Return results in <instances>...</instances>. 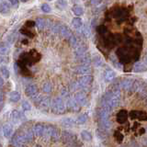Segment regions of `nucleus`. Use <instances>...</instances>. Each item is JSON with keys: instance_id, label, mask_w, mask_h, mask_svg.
<instances>
[{"instance_id": "1", "label": "nucleus", "mask_w": 147, "mask_h": 147, "mask_svg": "<svg viewBox=\"0 0 147 147\" xmlns=\"http://www.w3.org/2000/svg\"><path fill=\"white\" fill-rule=\"evenodd\" d=\"M119 99H121V93H119V89H113L107 92L102 98L101 100V105L108 106L109 108L113 109L116 108L119 103Z\"/></svg>"}, {"instance_id": "2", "label": "nucleus", "mask_w": 147, "mask_h": 147, "mask_svg": "<svg viewBox=\"0 0 147 147\" xmlns=\"http://www.w3.org/2000/svg\"><path fill=\"white\" fill-rule=\"evenodd\" d=\"M51 109H52V111L54 114L61 115L65 112L66 106L64 104L63 98L58 96V98H55L53 100V102H51Z\"/></svg>"}, {"instance_id": "3", "label": "nucleus", "mask_w": 147, "mask_h": 147, "mask_svg": "<svg viewBox=\"0 0 147 147\" xmlns=\"http://www.w3.org/2000/svg\"><path fill=\"white\" fill-rule=\"evenodd\" d=\"M47 137L51 138L53 142H57L60 138H61V132L58 128L54 127L53 125H48L45 126L44 128V134Z\"/></svg>"}, {"instance_id": "4", "label": "nucleus", "mask_w": 147, "mask_h": 147, "mask_svg": "<svg viewBox=\"0 0 147 147\" xmlns=\"http://www.w3.org/2000/svg\"><path fill=\"white\" fill-rule=\"evenodd\" d=\"M92 82H93V76L89 75H86L80 77L77 83H78V85H79L80 88L84 90H87V89H89Z\"/></svg>"}, {"instance_id": "5", "label": "nucleus", "mask_w": 147, "mask_h": 147, "mask_svg": "<svg viewBox=\"0 0 147 147\" xmlns=\"http://www.w3.org/2000/svg\"><path fill=\"white\" fill-rule=\"evenodd\" d=\"M27 139L25 137L24 131H18L14 134L13 138H12V144L16 145V146H21L27 142Z\"/></svg>"}, {"instance_id": "6", "label": "nucleus", "mask_w": 147, "mask_h": 147, "mask_svg": "<svg viewBox=\"0 0 147 147\" xmlns=\"http://www.w3.org/2000/svg\"><path fill=\"white\" fill-rule=\"evenodd\" d=\"M65 106L69 111H73V112H78L81 109V106L76 102V100L75 98H68Z\"/></svg>"}, {"instance_id": "7", "label": "nucleus", "mask_w": 147, "mask_h": 147, "mask_svg": "<svg viewBox=\"0 0 147 147\" xmlns=\"http://www.w3.org/2000/svg\"><path fill=\"white\" fill-rule=\"evenodd\" d=\"M130 117L132 119H140V121H147V114L144 111L140 110H132L130 113Z\"/></svg>"}, {"instance_id": "8", "label": "nucleus", "mask_w": 147, "mask_h": 147, "mask_svg": "<svg viewBox=\"0 0 147 147\" xmlns=\"http://www.w3.org/2000/svg\"><path fill=\"white\" fill-rule=\"evenodd\" d=\"M38 107L41 111H48L51 107V99L49 96H44L41 98L40 103L38 104Z\"/></svg>"}, {"instance_id": "9", "label": "nucleus", "mask_w": 147, "mask_h": 147, "mask_svg": "<svg viewBox=\"0 0 147 147\" xmlns=\"http://www.w3.org/2000/svg\"><path fill=\"white\" fill-rule=\"evenodd\" d=\"M74 98L76 100V102L79 104L81 107H84V106L87 105V98L84 92H77V93H76Z\"/></svg>"}, {"instance_id": "10", "label": "nucleus", "mask_w": 147, "mask_h": 147, "mask_svg": "<svg viewBox=\"0 0 147 147\" xmlns=\"http://www.w3.org/2000/svg\"><path fill=\"white\" fill-rule=\"evenodd\" d=\"M25 94L26 96H30V98H33L34 96H36L37 94H39V91H38V87L35 84H30L26 86V89H25Z\"/></svg>"}, {"instance_id": "11", "label": "nucleus", "mask_w": 147, "mask_h": 147, "mask_svg": "<svg viewBox=\"0 0 147 147\" xmlns=\"http://www.w3.org/2000/svg\"><path fill=\"white\" fill-rule=\"evenodd\" d=\"M61 138L63 139V142H71L70 145H72L73 142L76 141V135L73 134V133H71V132H69V131H64L61 133Z\"/></svg>"}, {"instance_id": "12", "label": "nucleus", "mask_w": 147, "mask_h": 147, "mask_svg": "<svg viewBox=\"0 0 147 147\" xmlns=\"http://www.w3.org/2000/svg\"><path fill=\"white\" fill-rule=\"evenodd\" d=\"M10 10H11V7L9 2L2 1L0 3V14H2V15H7L10 12Z\"/></svg>"}, {"instance_id": "13", "label": "nucleus", "mask_w": 147, "mask_h": 147, "mask_svg": "<svg viewBox=\"0 0 147 147\" xmlns=\"http://www.w3.org/2000/svg\"><path fill=\"white\" fill-rule=\"evenodd\" d=\"M76 73L79 75H88L91 73V67L89 64H82L76 67Z\"/></svg>"}, {"instance_id": "14", "label": "nucleus", "mask_w": 147, "mask_h": 147, "mask_svg": "<svg viewBox=\"0 0 147 147\" xmlns=\"http://www.w3.org/2000/svg\"><path fill=\"white\" fill-rule=\"evenodd\" d=\"M59 33L63 37V38H66V39H68L69 37L73 34L71 30L65 25H61V27H60V30H59Z\"/></svg>"}, {"instance_id": "15", "label": "nucleus", "mask_w": 147, "mask_h": 147, "mask_svg": "<svg viewBox=\"0 0 147 147\" xmlns=\"http://www.w3.org/2000/svg\"><path fill=\"white\" fill-rule=\"evenodd\" d=\"M44 128H45V126L43 125V124L38 123L33 127V130H32V131H33L34 134L36 136L41 137V136H43V134H44Z\"/></svg>"}, {"instance_id": "16", "label": "nucleus", "mask_w": 147, "mask_h": 147, "mask_svg": "<svg viewBox=\"0 0 147 147\" xmlns=\"http://www.w3.org/2000/svg\"><path fill=\"white\" fill-rule=\"evenodd\" d=\"M133 82H134V80L131 79V78H126V79H123L121 82V87L122 89H125V90L131 89Z\"/></svg>"}, {"instance_id": "17", "label": "nucleus", "mask_w": 147, "mask_h": 147, "mask_svg": "<svg viewBox=\"0 0 147 147\" xmlns=\"http://www.w3.org/2000/svg\"><path fill=\"white\" fill-rule=\"evenodd\" d=\"M76 58L82 64H90V63H91L90 54L86 52L85 53H83L82 55H80V56H77Z\"/></svg>"}, {"instance_id": "18", "label": "nucleus", "mask_w": 147, "mask_h": 147, "mask_svg": "<svg viewBox=\"0 0 147 147\" xmlns=\"http://www.w3.org/2000/svg\"><path fill=\"white\" fill-rule=\"evenodd\" d=\"M116 77V73L111 69H107L104 73V78L106 82H111Z\"/></svg>"}, {"instance_id": "19", "label": "nucleus", "mask_w": 147, "mask_h": 147, "mask_svg": "<svg viewBox=\"0 0 147 147\" xmlns=\"http://www.w3.org/2000/svg\"><path fill=\"white\" fill-rule=\"evenodd\" d=\"M127 117H128V113L125 109H121L119 110V113L117 114V121L119 123H124L127 121Z\"/></svg>"}, {"instance_id": "20", "label": "nucleus", "mask_w": 147, "mask_h": 147, "mask_svg": "<svg viewBox=\"0 0 147 147\" xmlns=\"http://www.w3.org/2000/svg\"><path fill=\"white\" fill-rule=\"evenodd\" d=\"M21 116H22V114L20 111L16 110V109L12 110L11 113H10V119H11V121H12L13 123L20 122L21 121Z\"/></svg>"}, {"instance_id": "21", "label": "nucleus", "mask_w": 147, "mask_h": 147, "mask_svg": "<svg viewBox=\"0 0 147 147\" xmlns=\"http://www.w3.org/2000/svg\"><path fill=\"white\" fill-rule=\"evenodd\" d=\"M2 131H3L4 136L6 138H9L13 134V128L11 126V124H9V123L5 124V125L3 126Z\"/></svg>"}, {"instance_id": "22", "label": "nucleus", "mask_w": 147, "mask_h": 147, "mask_svg": "<svg viewBox=\"0 0 147 147\" xmlns=\"http://www.w3.org/2000/svg\"><path fill=\"white\" fill-rule=\"evenodd\" d=\"M147 71V64L145 63H137L133 66V72L135 73H142Z\"/></svg>"}, {"instance_id": "23", "label": "nucleus", "mask_w": 147, "mask_h": 147, "mask_svg": "<svg viewBox=\"0 0 147 147\" xmlns=\"http://www.w3.org/2000/svg\"><path fill=\"white\" fill-rule=\"evenodd\" d=\"M99 125L103 130H109L111 128V122L109 119H99Z\"/></svg>"}, {"instance_id": "24", "label": "nucleus", "mask_w": 147, "mask_h": 147, "mask_svg": "<svg viewBox=\"0 0 147 147\" xmlns=\"http://www.w3.org/2000/svg\"><path fill=\"white\" fill-rule=\"evenodd\" d=\"M86 52V47L84 44H77L76 46H75V53L77 56H80L83 53H85Z\"/></svg>"}, {"instance_id": "25", "label": "nucleus", "mask_w": 147, "mask_h": 147, "mask_svg": "<svg viewBox=\"0 0 147 147\" xmlns=\"http://www.w3.org/2000/svg\"><path fill=\"white\" fill-rule=\"evenodd\" d=\"M20 93L18 91H12L10 92V94H9V99H10L11 102L13 103H16L18 101H20Z\"/></svg>"}, {"instance_id": "26", "label": "nucleus", "mask_w": 147, "mask_h": 147, "mask_svg": "<svg viewBox=\"0 0 147 147\" xmlns=\"http://www.w3.org/2000/svg\"><path fill=\"white\" fill-rule=\"evenodd\" d=\"M72 25H73L74 28H75V29L79 30V29H81L82 26H83V20H81L79 17L74 18L73 20H72Z\"/></svg>"}, {"instance_id": "27", "label": "nucleus", "mask_w": 147, "mask_h": 147, "mask_svg": "<svg viewBox=\"0 0 147 147\" xmlns=\"http://www.w3.org/2000/svg\"><path fill=\"white\" fill-rule=\"evenodd\" d=\"M81 138L86 142H91L93 139V136H92L91 133L88 131H81Z\"/></svg>"}, {"instance_id": "28", "label": "nucleus", "mask_w": 147, "mask_h": 147, "mask_svg": "<svg viewBox=\"0 0 147 147\" xmlns=\"http://www.w3.org/2000/svg\"><path fill=\"white\" fill-rule=\"evenodd\" d=\"M68 6V3L66 0H57L56 3H55V7H56L60 10H63L65 9Z\"/></svg>"}, {"instance_id": "29", "label": "nucleus", "mask_w": 147, "mask_h": 147, "mask_svg": "<svg viewBox=\"0 0 147 147\" xmlns=\"http://www.w3.org/2000/svg\"><path fill=\"white\" fill-rule=\"evenodd\" d=\"M72 11L74 12V14H75L76 16L77 17H80L82 16L83 14H84V9H83L82 7L78 6V5H76V6H74L72 7Z\"/></svg>"}, {"instance_id": "30", "label": "nucleus", "mask_w": 147, "mask_h": 147, "mask_svg": "<svg viewBox=\"0 0 147 147\" xmlns=\"http://www.w3.org/2000/svg\"><path fill=\"white\" fill-rule=\"evenodd\" d=\"M61 123L63 127H73L76 124V121H74L71 118H65L61 121Z\"/></svg>"}, {"instance_id": "31", "label": "nucleus", "mask_w": 147, "mask_h": 147, "mask_svg": "<svg viewBox=\"0 0 147 147\" xmlns=\"http://www.w3.org/2000/svg\"><path fill=\"white\" fill-rule=\"evenodd\" d=\"M87 119H88V116L86 114H81L80 116H78V118L76 121V124H78V125H81V124H84L86 122Z\"/></svg>"}, {"instance_id": "32", "label": "nucleus", "mask_w": 147, "mask_h": 147, "mask_svg": "<svg viewBox=\"0 0 147 147\" xmlns=\"http://www.w3.org/2000/svg\"><path fill=\"white\" fill-rule=\"evenodd\" d=\"M35 25L37 28H38V30H41L44 29V27L46 25V21L43 20V18H37L35 21Z\"/></svg>"}, {"instance_id": "33", "label": "nucleus", "mask_w": 147, "mask_h": 147, "mask_svg": "<svg viewBox=\"0 0 147 147\" xmlns=\"http://www.w3.org/2000/svg\"><path fill=\"white\" fill-rule=\"evenodd\" d=\"M42 91L46 94H49L53 91V85L50 82H46L42 86Z\"/></svg>"}, {"instance_id": "34", "label": "nucleus", "mask_w": 147, "mask_h": 147, "mask_svg": "<svg viewBox=\"0 0 147 147\" xmlns=\"http://www.w3.org/2000/svg\"><path fill=\"white\" fill-rule=\"evenodd\" d=\"M0 73H1V75L6 78V79H7V78H9V76H10V73H9V70L7 69V66L5 65H2L1 67H0Z\"/></svg>"}, {"instance_id": "35", "label": "nucleus", "mask_w": 147, "mask_h": 147, "mask_svg": "<svg viewBox=\"0 0 147 147\" xmlns=\"http://www.w3.org/2000/svg\"><path fill=\"white\" fill-rule=\"evenodd\" d=\"M24 134H25V137H26L28 142H31L32 140H33L34 135H35L32 130H28V131H24Z\"/></svg>"}, {"instance_id": "36", "label": "nucleus", "mask_w": 147, "mask_h": 147, "mask_svg": "<svg viewBox=\"0 0 147 147\" xmlns=\"http://www.w3.org/2000/svg\"><path fill=\"white\" fill-rule=\"evenodd\" d=\"M93 62L96 66H100L101 64H102V59H101V57L98 56V55H96L93 58Z\"/></svg>"}, {"instance_id": "37", "label": "nucleus", "mask_w": 147, "mask_h": 147, "mask_svg": "<svg viewBox=\"0 0 147 147\" xmlns=\"http://www.w3.org/2000/svg\"><path fill=\"white\" fill-rule=\"evenodd\" d=\"M68 40H69V42H70V44H71L72 46H74V47H75V46H76V45L78 44L77 39L75 37V35H73V34H72V35L68 38Z\"/></svg>"}, {"instance_id": "38", "label": "nucleus", "mask_w": 147, "mask_h": 147, "mask_svg": "<svg viewBox=\"0 0 147 147\" xmlns=\"http://www.w3.org/2000/svg\"><path fill=\"white\" fill-rule=\"evenodd\" d=\"M124 16V10H122L121 8H117L114 12V17L115 18H121Z\"/></svg>"}, {"instance_id": "39", "label": "nucleus", "mask_w": 147, "mask_h": 147, "mask_svg": "<svg viewBox=\"0 0 147 147\" xmlns=\"http://www.w3.org/2000/svg\"><path fill=\"white\" fill-rule=\"evenodd\" d=\"M9 53V49L7 46L1 45L0 46V55H6Z\"/></svg>"}, {"instance_id": "40", "label": "nucleus", "mask_w": 147, "mask_h": 147, "mask_svg": "<svg viewBox=\"0 0 147 147\" xmlns=\"http://www.w3.org/2000/svg\"><path fill=\"white\" fill-rule=\"evenodd\" d=\"M22 109L26 110V111H28V110H30L31 109V106L30 104V102H28L27 100H24L22 102Z\"/></svg>"}, {"instance_id": "41", "label": "nucleus", "mask_w": 147, "mask_h": 147, "mask_svg": "<svg viewBox=\"0 0 147 147\" xmlns=\"http://www.w3.org/2000/svg\"><path fill=\"white\" fill-rule=\"evenodd\" d=\"M41 10L44 13H50L51 10H52V8H51V7L48 4H42L41 5Z\"/></svg>"}, {"instance_id": "42", "label": "nucleus", "mask_w": 147, "mask_h": 147, "mask_svg": "<svg viewBox=\"0 0 147 147\" xmlns=\"http://www.w3.org/2000/svg\"><path fill=\"white\" fill-rule=\"evenodd\" d=\"M82 32H83V34H84V36L86 37V38H88V37L90 36V30H89V28L87 26L84 27V29H83Z\"/></svg>"}, {"instance_id": "43", "label": "nucleus", "mask_w": 147, "mask_h": 147, "mask_svg": "<svg viewBox=\"0 0 147 147\" xmlns=\"http://www.w3.org/2000/svg\"><path fill=\"white\" fill-rule=\"evenodd\" d=\"M115 138H116V140H117L119 142H121L122 140H123V135L121 134V132L116 131V132H115Z\"/></svg>"}, {"instance_id": "44", "label": "nucleus", "mask_w": 147, "mask_h": 147, "mask_svg": "<svg viewBox=\"0 0 147 147\" xmlns=\"http://www.w3.org/2000/svg\"><path fill=\"white\" fill-rule=\"evenodd\" d=\"M98 31L100 34H105L106 32H107V28H106L105 26H99L98 28Z\"/></svg>"}, {"instance_id": "45", "label": "nucleus", "mask_w": 147, "mask_h": 147, "mask_svg": "<svg viewBox=\"0 0 147 147\" xmlns=\"http://www.w3.org/2000/svg\"><path fill=\"white\" fill-rule=\"evenodd\" d=\"M8 1H9V3H10V5L13 7H18V1H20V0H8Z\"/></svg>"}, {"instance_id": "46", "label": "nucleus", "mask_w": 147, "mask_h": 147, "mask_svg": "<svg viewBox=\"0 0 147 147\" xmlns=\"http://www.w3.org/2000/svg\"><path fill=\"white\" fill-rule=\"evenodd\" d=\"M101 3V0H91L90 1V4L93 5V6H96V5H98Z\"/></svg>"}, {"instance_id": "47", "label": "nucleus", "mask_w": 147, "mask_h": 147, "mask_svg": "<svg viewBox=\"0 0 147 147\" xmlns=\"http://www.w3.org/2000/svg\"><path fill=\"white\" fill-rule=\"evenodd\" d=\"M3 100H4V95H3L2 92L0 91V103H2Z\"/></svg>"}, {"instance_id": "48", "label": "nucleus", "mask_w": 147, "mask_h": 147, "mask_svg": "<svg viewBox=\"0 0 147 147\" xmlns=\"http://www.w3.org/2000/svg\"><path fill=\"white\" fill-rule=\"evenodd\" d=\"M3 85H4V80H3V78L0 76V87L3 86Z\"/></svg>"}, {"instance_id": "49", "label": "nucleus", "mask_w": 147, "mask_h": 147, "mask_svg": "<svg viewBox=\"0 0 147 147\" xmlns=\"http://www.w3.org/2000/svg\"><path fill=\"white\" fill-rule=\"evenodd\" d=\"M21 2H23V3H26V2H28L29 1V0H20Z\"/></svg>"}, {"instance_id": "50", "label": "nucleus", "mask_w": 147, "mask_h": 147, "mask_svg": "<svg viewBox=\"0 0 147 147\" xmlns=\"http://www.w3.org/2000/svg\"><path fill=\"white\" fill-rule=\"evenodd\" d=\"M144 63L147 64V57H145V59H144Z\"/></svg>"}, {"instance_id": "51", "label": "nucleus", "mask_w": 147, "mask_h": 147, "mask_svg": "<svg viewBox=\"0 0 147 147\" xmlns=\"http://www.w3.org/2000/svg\"><path fill=\"white\" fill-rule=\"evenodd\" d=\"M48 1H53V0H48Z\"/></svg>"}, {"instance_id": "52", "label": "nucleus", "mask_w": 147, "mask_h": 147, "mask_svg": "<svg viewBox=\"0 0 147 147\" xmlns=\"http://www.w3.org/2000/svg\"><path fill=\"white\" fill-rule=\"evenodd\" d=\"M0 146H1V144H0Z\"/></svg>"}]
</instances>
